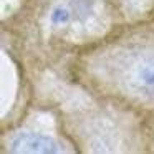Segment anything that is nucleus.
I'll return each instance as SVG.
<instances>
[{"label": "nucleus", "instance_id": "f257e3e1", "mask_svg": "<svg viewBox=\"0 0 154 154\" xmlns=\"http://www.w3.org/2000/svg\"><path fill=\"white\" fill-rule=\"evenodd\" d=\"M51 70L85 94L154 126V15L114 25Z\"/></svg>", "mask_w": 154, "mask_h": 154}, {"label": "nucleus", "instance_id": "f03ea898", "mask_svg": "<svg viewBox=\"0 0 154 154\" xmlns=\"http://www.w3.org/2000/svg\"><path fill=\"white\" fill-rule=\"evenodd\" d=\"M121 22L114 0H22L8 22V33L20 61L35 70H51Z\"/></svg>", "mask_w": 154, "mask_h": 154}, {"label": "nucleus", "instance_id": "7ed1b4c3", "mask_svg": "<svg viewBox=\"0 0 154 154\" xmlns=\"http://www.w3.org/2000/svg\"><path fill=\"white\" fill-rule=\"evenodd\" d=\"M50 106L76 152H154L151 126L121 108L88 94Z\"/></svg>", "mask_w": 154, "mask_h": 154}, {"label": "nucleus", "instance_id": "20e7f679", "mask_svg": "<svg viewBox=\"0 0 154 154\" xmlns=\"http://www.w3.org/2000/svg\"><path fill=\"white\" fill-rule=\"evenodd\" d=\"M2 151L4 152H76L73 144L63 134L61 128L35 126L32 121L22 119L5 128L2 133Z\"/></svg>", "mask_w": 154, "mask_h": 154}, {"label": "nucleus", "instance_id": "39448f33", "mask_svg": "<svg viewBox=\"0 0 154 154\" xmlns=\"http://www.w3.org/2000/svg\"><path fill=\"white\" fill-rule=\"evenodd\" d=\"M126 20H137L154 15V0H114Z\"/></svg>", "mask_w": 154, "mask_h": 154}, {"label": "nucleus", "instance_id": "423d86ee", "mask_svg": "<svg viewBox=\"0 0 154 154\" xmlns=\"http://www.w3.org/2000/svg\"><path fill=\"white\" fill-rule=\"evenodd\" d=\"M151 129H152V139H154V126H151Z\"/></svg>", "mask_w": 154, "mask_h": 154}]
</instances>
